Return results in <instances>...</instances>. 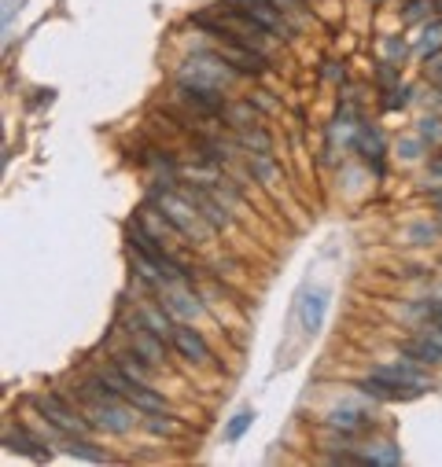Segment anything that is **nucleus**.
I'll list each match as a JSON object with an SVG mask.
<instances>
[{"label": "nucleus", "mask_w": 442, "mask_h": 467, "mask_svg": "<svg viewBox=\"0 0 442 467\" xmlns=\"http://www.w3.org/2000/svg\"><path fill=\"white\" fill-rule=\"evenodd\" d=\"M365 460H368V463H399V460H402V449L387 441V449H380V453H365Z\"/></svg>", "instance_id": "obj_22"}, {"label": "nucleus", "mask_w": 442, "mask_h": 467, "mask_svg": "<svg viewBox=\"0 0 442 467\" xmlns=\"http://www.w3.org/2000/svg\"><path fill=\"white\" fill-rule=\"evenodd\" d=\"M438 82H442V66H438Z\"/></svg>", "instance_id": "obj_31"}, {"label": "nucleus", "mask_w": 442, "mask_h": 467, "mask_svg": "<svg viewBox=\"0 0 442 467\" xmlns=\"http://www.w3.org/2000/svg\"><path fill=\"white\" fill-rule=\"evenodd\" d=\"M178 92H181V100H185L188 107L203 111V114H221V111H225V100H221V92H214V89H207V85L181 82Z\"/></svg>", "instance_id": "obj_9"}, {"label": "nucleus", "mask_w": 442, "mask_h": 467, "mask_svg": "<svg viewBox=\"0 0 442 467\" xmlns=\"http://www.w3.org/2000/svg\"><path fill=\"white\" fill-rule=\"evenodd\" d=\"M63 449H67L70 456H82V460H89V463H107V460H111V453L96 449L85 434H63Z\"/></svg>", "instance_id": "obj_16"}, {"label": "nucleus", "mask_w": 442, "mask_h": 467, "mask_svg": "<svg viewBox=\"0 0 442 467\" xmlns=\"http://www.w3.org/2000/svg\"><path fill=\"white\" fill-rule=\"evenodd\" d=\"M416 309L428 313L431 321H442V299H438V302H424V306H416Z\"/></svg>", "instance_id": "obj_26"}, {"label": "nucleus", "mask_w": 442, "mask_h": 467, "mask_svg": "<svg viewBox=\"0 0 442 467\" xmlns=\"http://www.w3.org/2000/svg\"><path fill=\"white\" fill-rule=\"evenodd\" d=\"M162 306L174 313V316H181V321H192V316L203 313V306L195 302L192 294H185V291H166V294H162Z\"/></svg>", "instance_id": "obj_17"}, {"label": "nucleus", "mask_w": 442, "mask_h": 467, "mask_svg": "<svg viewBox=\"0 0 442 467\" xmlns=\"http://www.w3.org/2000/svg\"><path fill=\"white\" fill-rule=\"evenodd\" d=\"M185 195H188V199L195 203V210L203 214V221H207V225H210L214 232L229 225V214H225V206H221L210 191H203V188H185Z\"/></svg>", "instance_id": "obj_11"}, {"label": "nucleus", "mask_w": 442, "mask_h": 467, "mask_svg": "<svg viewBox=\"0 0 442 467\" xmlns=\"http://www.w3.org/2000/svg\"><path fill=\"white\" fill-rule=\"evenodd\" d=\"M240 140L248 144V147L255 144V147H258V155H269V147H273V140H269L262 129H255V126H251V129H243V136H240Z\"/></svg>", "instance_id": "obj_21"}, {"label": "nucleus", "mask_w": 442, "mask_h": 467, "mask_svg": "<svg viewBox=\"0 0 442 467\" xmlns=\"http://www.w3.org/2000/svg\"><path fill=\"white\" fill-rule=\"evenodd\" d=\"M438 44H442V30H431V37L421 41V52H435Z\"/></svg>", "instance_id": "obj_25"}, {"label": "nucleus", "mask_w": 442, "mask_h": 467, "mask_svg": "<svg viewBox=\"0 0 442 467\" xmlns=\"http://www.w3.org/2000/svg\"><path fill=\"white\" fill-rule=\"evenodd\" d=\"M251 424H255V412H251V409H240V412L233 416V424L225 427V438H229V441H240L243 434H248Z\"/></svg>", "instance_id": "obj_20"}, {"label": "nucleus", "mask_w": 442, "mask_h": 467, "mask_svg": "<svg viewBox=\"0 0 442 467\" xmlns=\"http://www.w3.org/2000/svg\"><path fill=\"white\" fill-rule=\"evenodd\" d=\"M358 152H361V159H373V166L380 169V155H383V140H380V133L365 126V129L358 133Z\"/></svg>", "instance_id": "obj_19"}, {"label": "nucleus", "mask_w": 442, "mask_h": 467, "mask_svg": "<svg viewBox=\"0 0 442 467\" xmlns=\"http://www.w3.org/2000/svg\"><path fill=\"white\" fill-rule=\"evenodd\" d=\"M4 446L8 449H15V453H22V456H30V460H48V456H52V453H48L44 446H41V438H34V434H27V431H4Z\"/></svg>", "instance_id": "obj_14"}, {"label": "nucleus", "mask_w": 442, "mask_h": 467, "mask_svg": "<svg viewBox=\"0 0 442 467\" xmlns=\"http://www.w3.org/2000/svg\"><path fill=\"white\" fill-rule=\"evenodd\" d=\"M174 427H178V424L170 420L166 412H155V416H147V431H152V434H170Z\"/></svg>", "instance_id": "obj_23"}, {"label": "nucleus", "mask_w": 442, "mask_h": 467, "mask_svg": "<svg viewBox=\"0 0 442 467\" xmlns=\"http://www.w3.org/2000/svg\"><path fill=\"white\" fill-rule=\"evenodd\" d=\"M130 335H133V350L140 357H147L152 364H162L166 361V346H170V342L162 335H155L144 321H137V328H130Z\"/></svg>", "instance_id": "obj_10"}, {"label": "nucleus", "mask_w": 442, "mask_h": 467, "mask_svg": "<svg viewBox=\"0 0 442 467\" xmlns=\"http://www.w3.org/2000/svg\"><path fill=\"white\" fill-rule=\"evenodd\" d=\"M402 357H413V361H421L428 368H442V342H435L428 331L424 335H416L409 342H402Z\"/></svg>", "instance_id": "obj_13"}, {"label": "nucleus", "mask_w": 442, "mask_h": 467, "mask_svg": "<svg viewBox=\"0 0 442 467\" xmlns=\"http://www.w3.org/2000/svg\"><path fill=\"white\" fill-rule=\"evenodd\" d=\"M421 133H424V136H431V140H435V136H442L438 118H424V121H421Z\"/></svg>", "instance_id": "obj_24"}, {"label": "nucleus", "mask_w": 442, "mask_h": 467, "mask_svg": "<svg viewBox=\"0 0 442 467\" xmlns=\"http://www.w3.org/2000/svg\"><path fill=\"white\" fill-rule=\"evenodd\" d=\"M34 409L41 412V420H44V424H52V427L63 431V434H89V431L96 427L85 412L70 409L59 394H37V398H34Z\"/></svg>", "instance_id": "obj_2"}, {"label": "nucleus", "mask_w": 442, "mask_h": 467, "mask_svg": "<svg viewBox=\"0 0 442 467\" xmlns=\"http://www.w3.org/2000/svg\"><path fill=\"white\" fill-rule=\"evenodd\" d=\"M376 376H383V379H391V383H399V386L413 390V394H424V390L435 386V379H431V372H428V364L413 361V357L395 361V364H380Z\"/></svg>", "instance_id": "obj_4"}, {"label": "nucleus", "mask_w": 442, "mask_h": 467, "mask_svg": "<svg viewBox=\"0 0 442 467\" xmlns=\"http://www.w3.org/2000/svg\"><path fill=\"white\" fill-rule=\"evenodd\" d=\"M431 169H435V174H442V159H435V162H431Z\"/></svg>", "instance_id": "obj_29"}, {"label": "nucleus", "mask_w": 442, "mask_h": 467, "mask_svg": "<svg viewBox=\"0 0 442 467\" xmlns=\"http://www.w3.org/2000/svg\"><path fill=\"white\" fill-rule=\"evenodd\" d=\"M273 4L284 12V15H295V12H299L303 8V0H273Z\"/></svg>", "instance_id": "obj_27"}, {"label": "nucleus", "mask_w": 442, "mask_h": 467, "mask_svg": "<svg viewBox=\"0 0 442 467\" xmlns=\"http://www.w3.org/2000/svg\"><path fill=\"white\" fill-rule=\"evenodd\" d=\"M155 203L166 214V221L178 229V236L192 239V243H203L207 232H214L210 225H203V214L195 210V203L188 199L185 191H155Z\"/></svg>", "instance_id": "obj_1"}, {"label": "nucleus", "mask_w": 442, "mask_h": 467, "mask_svg": "<svg viewBox=\"0 0 442 467\" xmlns=\"http://www.w3.org/2000/svg\"><path fill=\"white\" fill-rule=\"evenodd\" d=\"M236 78V70L229 66L225 56H195L188 59V66L181 70V82H192V85H207V89H221L225 82Z\"/></svg>", "instance_id": "obj_3"}, {"label": "nucleus", "mask_w": 442, "mask_h": 467, "mask_svg": "<svg viewBox=\"0 0 442 467\" xmlns=\"http://www.w3.org/2000/svg\"><path fill=\"white\" fill-rule=\"evenodd\" d=\"M240 4H258V0H240Z\"/></svg>", "instance_id": "obj_30"}, {"label": "nucleus", "mask_w": 442, "mask_h": 467, "mask_svg": "<svg viewBox=\"0 0 442 467\" xmlns=\"http://www.w3.org/2000/svg\"><path fill=\"white\" fill-rule=\"evenodd\" d=\"M438 8H442V4H438Z\"/></svg>", "instance_id": "obj_32"}, {"label": "nucleus", "mask_w": 442, "mask_h": 467, "mask_svg": "<svg viewBox=\"0 0 442 467\" xmlns=\"http://www.w3.org/2000/svg\"><path fill=\"white\" fill-rule=\"evenodd\" d=\"M133 405L126 401V405H118V398H111V401H89V420L100 427V431H107V434H126V431H133Z\"/></svg>", "instance_id": "obj_5"}, {"label": "nucleus", "mask_w": 442, "mask_h": 467, "mask_svg": "<svg viewBox=\"0 0 442 467\" xmlns=\"http://www.w3.org/2000/svg\"><path fill=\"white\" fill-rule=\"evenodd\" d=\"M140 321L152 328L155 335H162L166 342H170V335H174V321H170V309L162 313V309H155V306H147V309H140Z\"/></svg>", "instance_id": "obj_18"}, {"label": "nucleus", "mask_w": 442, "mask_h": 467, "mask_svg": "<svg viewBox=\"0 0 442 467\" xmlns=\"http://www.w3.org/2000/svg\"><path fill=\"white\" fill-rule=\"evenodd\" d=\"M325 316H328V294L325 291H306L303 302H299V324L306 335H317L325 328Z\"/></svg>", "instance_id": "obj_8"}, {"label": "nucleus", "mask_w": 442, "mask_h": 467, "mask_svg": "<svg viewBox=\"0 0 442 467\" xmlns=\"http://www.w3.org/2000/svg\"><path fill=\"white\" fill-rule=\"evenodd\" d=\"M328 427L332 431H343V434H361L365 427H373V420L361 412V409H335V412H328Z\"/></svg>", "instance_id": "obj_15"}, {"label": "nucleus", "mask_w": 442, "mask_h": 467, "mask_svg": "<svg viewBox=\"0 0 442 467\" xmlns=\"http://www.w3.org/2000/svg\"><path fill=\"white\" fill-rule=\"evenodd\" d=\"M431 339H435V342H442V321H435V331H431Z\"/></svg>", "instance_id": "obj_28"}, {"label": "nucleus", "mask_w": 442, "mask_h": 467, "mask_svg": "<svg viewBox=\"0 0 442 467\" xmlns=\"http://www.w3.org/2000/svg\"><path fill=\"white\" fill-rule=\"evenodd\" d=\"M361 394H368V398H376V401H409V398H416L413 390H406V386H399V383H391V379H383V376H365L361 383Z\"/></svg>", "instance_id": "obj_12"}, {"label": "nucleus", "mask_w": 442, "mask_h": 467, "mask_svg": "<svg viewBox=\"0 0 442 467\" xmlns=\"http://www.w3.org/2000/svg\"><path fill=\"white\" fill-rule=\"evenodd\" d=\"M217 56H225L229 59V66L236 70V74H265L269 70V59H265V52L262 48H255V44H248V41H217Z\"/></svg>", "instance_id": "obj_6"}, {"label": "nucleus", "mask_w": 442, "mask_h": 467, "mask_svg": "<svg viewBox=\"0 0 442 467\" xmlns=\"http://www.w3.org/2000/svg\"><path fill=\"white\" fill-rule=\"evenodd\" d=\"M170 346H174L188 364H207L210 361V346H207V339L188 328V324H174V335H170Z\"/></svg>", "instance_id": "obj_7"}]
</instances>
